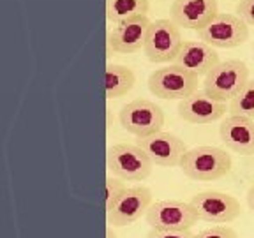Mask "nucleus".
Instances as JSON below:
<instances>
[{
  "mask_svg": "<svg viewBox=\"0 0 254 238\" xmlns=\"http://www.w3.org/2000/svg\"><path fill=\"white\" fill-rule=\"evenodd\" d=\"M231 155L214 145H201L187 150L180 161V170L187 178L196 182H212L231 171Z\"/></svg>",
  "mask_w": 254,
  "mask_h": 238,
  "instance_id": "nucleus-1",
  "label": "nucleus"
},
{
  "mask_svg": "<svg viewBox=\"0 0 254 238\" xmlns=\"http://www.w3.org/2000/svg\"><path fill=\"white\" fill-rule=\"evenodd\" d=\"M249 81V67L244 60H224L219 62L203 81L206 95L219 103H230Z\"/></svg>",
  "mask_w": 254,
  "mask_h": 238,
  "instance_id": "nucleus-2",
  "label": "nucleus"
},
{
  "mask_svg": "<svg viewBox=\"0 0 254 238\" xmlns=\"http://www.w3.org/2000/svg\"><path fill=\"white\" fill-rule=\"evenodd\" d=\"M198 78L189 69L170 63L168 67L157 69L148 76V90L159 99H179L184 101L198 92Z\"/></svg>",
  "mask_w": 254,
  "mask_h": 238,
  "instance_id": "nucleus-3",
  "label": "nucleus"
},
{
  "mask_svg": "<svg viewBox=\"0 0 254 238\" xmlns=\"http://www.w3.org/2000/svg\"><path fill=\"white\" fill-rule=\"evenodd\" d=\"M108 170L113 177H119L127 182H143L148 178L154 170V163L138 145L117 143L108 148L106 155Z\"/></svg>",
  "mask_w": 254,
  "mask_h": 238,
  "instance_id": "nucleus-4",
  "label": "nucleus"
},
{
  "mask_svg": "<svg viewBox=\"0 0 254 238\" xmlns=\"http://www.w3.org/2000/svg\"><path fill=\"white\" fill-rule=\"evenodd\" d=\"M182 44V32L173 20H155L148 28L143 52L152 63H168L175 62Z\"/></svg>",
  "mask_w": 254,
  "mask_h": 238,
  "instance_id": "nucleus-5",
  "label": "nucleus"
},
{
  "mask_svg": "<svg viewBox=\"0 0 254 238\" xmlns=\"http://www.w3.org/2000/svg\"><path fill=\"white\" fill-rule=\"evenodd\" d=\"M119 122L124 131L131 132L136 138H147L161 132L164 125V111L148 99H134L122 106Z\"/></svg>",
  "mask_w": 254,
  "mask_h": 238,
  "instance_id": "nucleus-6",
  "label": "nucleus"
},
{
  "mask_svg": "<svg viewBox=\"0 0 254 238\" xmlns=\"http://www.w3.org/2000/svg\"><path fill=\"white\" fill-rule=\"evenodd\" d=\"M145 221L152 230L161 231H189L199 221L190 203L163 199L152 203Z\"/></svg>",
  "mask_w": 254,
  "mask_h": 238,
  "instance_id": "nucleus-7",
  "label": "nucleus"
},
{
  "mask_svg": "<svg viewBox=\"0 0 254 238\" xmlns=\"http://www.w3.org/2000/svg\"><path fill=\"white\" fill-rule=\"evenodd\" d=\"M198 39L212 48H230L242 46L249 39V25L237 14L219 12L203 30L198 32Z\"/></svg>",
  "mask_w": 254,
  "mask_h": 238,
  "instance_id": "nucleus-8",
  "label": "nucleus"
},
{
  "mask_svg": "<svg viewBox=\"0 0 254 238\" xmlns=\"http://www.w3.org/2000/svg\"><path fill=\"white\" fill-rule=\"evenodd\" d=\"M190 205L198 214L199 221L212 224H228L240 215V201L235 196L219 190H203L190 198Z\"/></svg>",
  "mask_w": 254,
  "mask_h": 238,
  "instance_id": "nucleus-9",
  "label": "nucleus"
},
{
  "mask_svg": "<svg viewBox=\"0 0 254 238\" xmlns=\"http://www.w3.org/2000/svg\"><path fill=\"white\" fill-rule=\"evenodd\" d=\"M152 206V192L145 185L127 187L126 192L120 196L115 206L108 212V222L111 226L124 228L131 226L136 221L147 215L148 208Z\"/></svg>",
  "mask_w": 254,
  "mask_h": 238,
  "instance_id": "nucleus-10",
  "label": "nucleus"
},
{
  "mask_svg": "<svg viewBox=\"0 0 254 238\" xmlns=\"http://www.w3.org/2000/svg\"><path fill=\"white\" fill-rule=\"evenodd\" d=\"M136 145L150 157V161L155 166L163 168L180 166V161L187 152L184 139L175 136L173 132L164 131L155 132V134L147 136V138H138Z\"/></svg>",
  "mask_w": 254,
  "mask_h": 238,
  "instance_id": "nucleus-11",
  "label": "nucleus"
},
{
  "mask_svg": "<svg viewBox=\"0 0 254 238\" xmlns=\"http://www.w3.org/2000/svg\"><path fill=\"white\" fill-rule=\"evenodd\" d=\"M170 14L180 28L199 32L219 14V5L217 0H173Z\"/></svg>",
  "mask_w": 254,
  "mask_h": 238,
  "instance_id": "nucleus-12",
  "label": "nucleus"
},
{
  "mask_svg": "<svg viewBox=\"0 0 254 238\" xmlns=\"http://www.w3.org/2000/svg\"><path fill=\"white\" fill-rule=\"evenodd\" d=\"M228 106L226 103H219L206 95L205 90H198L187 97V99L179 103V117L189 123H198V125H206V123L217 122L226 115Z\"/></svg>",
  "mask_w": 254,
  "mask_h": 238,
  "instance_id": "nucleus-13",
  "label": "nucleus"
},
{
  "mask_svg": "<svg viewBox=\"0 0 254 238\" xmlns=\"http://www.w3.org/2000/svg\"><path fill=\"white\" fill-rule=\"evenodd\" d=\"M221 141L238 155H254V120L230 115L219 125Z\"/></svg>",
  "mask_w": 254,
  "mask_h": 238,
  "instance_id": "nucleus-14",
  "label": "nucleus"
},
{
  "mask_svg": "<svg viewBox=\"0 0 254 238\" xmlns=\"http://www.w3.org/2000/svg\"><path fill=\"white\" fill-rule=\"evenodd\" d=\"M152 21L147 16H139L134 20H127L119 23L113 30L108 34V44L117 53H136L145 46L148 28Z\"/></svg>",
  "mask_w": 254,
  "mask_h": 238,
  "instance_id": "nucleus-15",
  "label": "nucleus"
},
{
  "mask_svg": "<svg viewBox=\"0 0 254 238\" xmlns=\"http://www.w3.org/2000/svg\"><path fill=\"white\" fill-rule=\"evenodd\" d=\"M173 63L189 69L196 76H206L219 63V53L203 41H184Z\"/></svg>",
  "mask_w": 254,
  "mask_h": 238,
  "instance_id": "nucleus-16",
  "label": "nucleus"
},
{
  "mask_svg": "<svg viewBox=\"0 0 254 238\" xmlns=\"http://www.w3.org/2000/svg\"><path fill=\"white\" fill-rule=\"evenodd\" d=\"M106 97L108 99H119L134 88L136 76L127 65L110 63L106 67Z\"/></svg>",
  "mask_w": 254,
  "mask_h": 238,
  "instance_id": "nucleus-17",
  "label": "nucleus"
},
{
  "mask_svg": "<svg viewBox=\"0 0 254 238\" xmlns=\"http://www.w3.org/2000/svg\"><path fill=\"white\" fill-rule=\"evenodd\" d=\"M148 0H106V18L110 23H124L139 16H147Z\"/></svg>",
  "mask_w": 254,
  "mask_h": 238,
  "instance_id": "nucleus-18",
  "label": "nucleus"
},
{
  "mask_svg": "<svg viewBox=\"0 0 254 238\" xmlns=\"http://www.w3.org/2000/svg\"><path fill=\"white\" fill-rule=\"evenodd\" d=\"M228 111L230 115L247 117L254 120V79H249L246 87L228 103Z\"/></svg>",
  "mask_w": 254,
  "mask_h": 238,
  "instance_id": "nucleus-19",
  "label": "nucleus"
},
{
  "mask_svg": "<svg viewBox=\"0 0 254 238\" xmlns=\"http://www.w3.org/2000/svg\"><path fill=\"white\" fill-rule=\"evenodd\" d=\"M127 185L119 177H108L106 178V210L110 212L115 203L120 199V196L126 192Z\"/></svg>",
  "mask_w": 254,
  "mask_h": 238,
  "instance_id": "nucleus-20",
  "label": "nucleus"
},
{
  "mask_svg": "<svg viewBox=\"0 0 254 238\" xmlns=\"http://www.w3.org/2000/svg\"><path fill=\"white\" fill-rule=\"evenodd\" d=\"M194 238H238V235H237V231L231 230L230 226L215 224V226L206 228V230L196 233Z\"/></svg>",
  "mask_w": 254,
  "mask_h": 238,
  "instance_id": "nucleus-21",
  "label": "nucleus"
},
{
  "mask_svg": "<svg viewBox=\"0 0 254 238\" xmlns=\"http://www.w3.org/2000/svg\"><path fill=\"white\" fill-rule=\"evenodd\" d=\"M237 16H240L249 27H254V0H240L235 7Z\"/></svg>",
  "mask_w": 254,
  "mask_h": 238,
  "instance_id": "nucleus-22",
  "label": "nucleus"
},
{
  "mask_svg": "<svg viewBox=\"0 0 254 238\" xmlns=\"http://www.w3.org/2000/svg\"><path fill=\"white\" fill-rule=\"evenodd\" d=\"M147 238H194V235L189 231H161V230H150Z\"/></svg>",
  "mask_w": 254,
  "mask_h": 238,
  "instance_id": "nucleus-23",
  "label": "nucleus"
},
{
  "mask_svg": "<svg viewBox=\"0 0 254 238\" xmlns=\"http://www.w3.org/2000/svg\"><path fill=\"white\" fill-rule=\"evenodd\" d=\"M247 206L254 212V183L249 187V190H247Z\"/></svg>",
  "mask_w": 254,
  "mask_h": 238,
  "instance_id": "nucleus-24",
  "label": "nucleus"
},
{
  "mask_svg": "<svg viewBox=\"0 0 254 238\" xmlns=\"http://www.w3.org/2000/svg\"><path fill=\"white\" fill-rule=\"evenodd\" d=\"M106 238H117L115 231L111 230V228H108V230H106Z\"/></svg>",
  "mask_w": 254,
  "mask_h": 238,
  "instance_id": "nucleus-25",
  "label": "nucleus"
},
{
  "mask_svg": "<svg viewBox=\"0 0 254 238\" xmlns=\"http://www.w3.org/2000/svg\"><path fill=\"white\" fill-rule=\"evenodd\" d=\"M253 52H254V43H253Z\"/></svg>",
  "mask_w": 254,
  "mask_h": 238,
  "instance_id": "nucleus-26",
  "label": "nucleus"
}]
</instances>
